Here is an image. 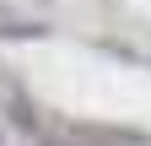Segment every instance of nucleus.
Masks as SVG:
<instances>
[]
</instances>
